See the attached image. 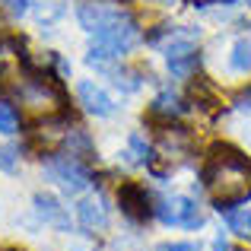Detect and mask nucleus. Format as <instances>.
<instances>
[{
  "label": "nucleus",
  "mask_w": 251,
  "mask_h": 251,
  "mask_svg": "<svg viewBox=\"0 0 251 251\" xmlns=\"http://www.w3.org/2000/svg\"><path fill=\"white\" fill-rule=\"evenodd\" d=\"M203 188L220 207H235V203L248 201L251 162L235 147H213L203 162Z\"/></svg>",
  "instance_id": "obj_1"
},
{
  "label": "nucleus",
  "mask_w": 251,
  "mask_h": 251,
  "mask_svg": "<svg viewBox=\"0 0 251 251\" xmlns=\"http://www.w3.org/2000/svg\"><path fill=\"white\" fill-rule=\"evenodd\" d=\"M16 96L23 102V108L29 115H38V118H54L64 108L61 83L51 74H45V70H25L16 80Z\"/></svg>",
  "instance_id": "obj_2"
},
{
  "label": "nucleus",
  "mask_w": 251,
  "mask_h": 251,
  "mask_svg": "<svg viewBox=\"0 0 251 251\" xmlns=\"http://www.w3.org/2000/svg\"><path fill=\"white\" fill-rule=\"evenodd\" d=\"M92 35H96V42L102 45V48H108L115 57L127 54L134 45H140V29H137V23L124 10H118L115 16H111L102 29H96Z\"/></svg>",
  "instance_id": "obj_3"
},
{
  "label": "nucleus",
  "mask_w": 251,
  "mask_h": 251,
  "mask_svg": "<svg viewBox=\"0 0 251 251\" xmlns=\"http://www.w3.org/2000/svg\"><path fill=\"white\" fill-rule=\"evenodd\" d=\"M156 216L169 226H184V229H201L203 213L197 207V201L191 197H162L156 203Z\"/></svg>",
  "instance_id": "obj_4"
},
{
  "label": "nucleus",
  "mask_w": 251,
  "mask_h": 251,
  "mask_svg": "<svg viewBox=\"0 0 251 251\" xmlns=\"http://www.w3.org/2000/svg\"><path fill=\"white\" fill-rule=\"evenodd\" d=\"M45 172H48L51 181H57L67 194H80V191L89 184V172H86L74 156H51L45 162Z\"/></svg>",
  "instance_id": "obj_5"
},
{
  "label": "nucleus",
  "mask_w": 251,
  "mask_h": 251,
  "mask_svg": "<svg viewBox=\"0 0 251 251\" xmlns=\"http://www.w3.org/2000/svg\"><path fill=\"white\" fill-rule=\"evenodd\" d=\"M191 147H194V140H191V134L184 127H175V124L159 127V137H156L159 156H166V159H184L191 153Z\"/></svg>",
  "instance_id": "obj_6"
},
{
  "label": "nucleus",
  "mask_w": 251,
  "mask_h": 251,
  "mask_svg": "<svg viewBox=\"0 0 251 251\" xmlns=\"http://www.w3.org/2000/svg\"><path fill=\"white\" fill-rule=\"evenodd\" d=\"M118 203H121V210H124V213H127L134 223H143L150 213H153L147 188H143V184H137V181L121 184V191H118Z\"/></svg>",
  "instance_id": "obj_7"
},
{
  "label": "nucleus",
  "mask_w": 251,
  "mask_h": 251,
  "mask_svg": "<svg viewBox=\"0 0 251 251\" xmlns=\"http://www.w3.org/2000/svg\"><path fill=\"white\" fill-rule=\"evenodd\" d=\"M76 96H80V105H83L86 111H89V115H96V118H108V115H115V99H111L99 83H92V80H80V86H76Z\"/></svg>",
  "instance_id": "obj_8"
},
{
  "label": "nucleus",
  "mask_w": 251,
  "mask_h": 251,
  "mask_svg": "<svg viewBox=\"0 0 251 251\" xmlns=\"http://www.w3.org/2000/svg\"><path fill=\"white\" fill-rule=\"evenodd\" d=\"M76 220L89 232H102L108 229V207L102 203V197H80L76 203Z\"/></svg>",
  "instance_id": "obj_9"
},
{
  "label": "nucleus",
  "mask_w": 251,
  "mask_h": 251,
  "mask_svg": "<svg viewBox=\"0 0 251 251\" xmlns=\"http://www.w3.org/2000/svg\"><path fill=\"white\" fill-rule=\"evenodd\" d=\"M35 213L42 216L48 226L61 229V232H70V213L61 207V201L51 194H35Z\"/></svg>",
  "instance_id": "obj_10"
},
{
  "label": "nucleus",
  "mask_w": 251,
  "mask_h": 251,
  "mask_svg": "<svg viewBox=\"0 0 251 251\" xmlns=\"http://www.w3.org/2000/svg\"><path fill=\"white\" fill-rule=\"evenodd\" d=\"M118 10H121V6H115V3H99V0H92V3H80L76 19H80V25L86 32H96V29H102Z\"/></svg>",
  "instance_id": "obj_11"
},
{
  "label": "nucleus",
  "mask_w": 251,
  "mask_h": 251,
  "mask_svg": "<svg viewBox=\"0 0 251 251\" xmlns=\"http://www.w3.org/2000/svg\"><path fill=\"white\" fill-rule=\"evenodd\" d=\"M64 13H67V3H64V0H35V3H32V19H35L38 25H54Z\"/></svg>",
  "instance_id": "obj_12"
},
{
  "label": "nucleus",
  "mask_w": 251,
  "mask_h": 251,
  "mask_svg": "<svg viewBox=\"0 0 251 251\" xmlns=\"http://www.w3.org/2000/svg\"><path fill=\"white\" fill-rule=\"evenodd\" d=\"M229 70L232 74H251V38H235L229 48Z\"/></svg>",
  "instance_id": "obj_13"
},
{
  "label": "nucleus",
  "mask_w": 251,
  "mask_h": 251,
  "mask_svg": "<svg viewBox=\"0 0 251 251\" xmlns=\"http://www.w3.org/2000/svg\"><path fill=\"white\" fill-rule=\"evenodd\" d=\"M226 223L229 229H232L235 235H242V239H251V207H235L226 213Z\"/></svg>",
  "instance_id": "obj_14"
},
{
  "label": "nucleus",
  "mask_w": 251,
  "mask_h": 251,
  "mask_svg": "<svg viewBox=\"0 0 251 251\" xmlns=\"http://www.w3.org/2000/svg\"><path fill=\"white\" fill-rule=\"evenodd\" d=\"M153 111H156V115H166V118H175V115H184V105H181V99H178V96L162 92V96H156Z\"/></svg>",
  "instance_id": "obj_15"
},
{
  "label": "nucleus",
  "mask_w": 251,
  "mask_h": 251,
  "mask_svg": "<svg viewBox=\"0 0 251 251\" xmlns=\"http://www.w3.org/2000/svg\"><path fill=\"white\" fill-rule=\"evenodd\" d=\"M197 64H201V57H197V51L194 54H184V57H169V74L172 76H191L197 70Z\"/></svg>",
  "instance_id": "obj_16"
},
{
  "label": "nucleus",
  "mask_w": 251,
  "mask_h": 251,
  "mask_svg": "<svg viewBox=\"0 0 251 251\" xmlns=\"http://www.w3.org/2000/svg\"><path fill=\"white\" fill-rule=\"evenodd\" d=\"M19 130V118H16V111L10 108V105L0 99V134H16Z\"/></svg>",
  "instance_id": "obj_17"
},
{
  "label": "nucleus",
  "mask_w": 251,
  "mask_h": 251,
  "mask_svg": "<svg viewBox=\"0 0 251 251\" xmlns=\"http://www.w3.org/2000/svg\"><path fill=\"white\" fill-rule=\"evenodd\" d=\"M16 169H19V153H16V147L3 143V147H0V172H16Z\"/></svg>",
  "instance_id": "obj_18"
},
{
  "label": "nucleus",
  "mask_w": 251,
  "mask_h": 251,
  "mask_svg": "<svg viewBox=\"0 0 251 251\" xmlns=\"http://www.w3.org/2000/svg\"><path fill=\"white\" fill-rule=\"evenodd\" d=\"M130 162H147L150 159V147L143 143V137L140 134H130Z\"/></svg>",
  "instance_id": "obj_19"
},
{
  "label": "nucleus",
  "mask_w": 251,
  "mask_h": 251,
  "mask_svg": "<svg viewBox=\"0 0 251 251\" xmlns=\"http://www.w3.org/2000/svg\"><path fill=\"white\" fill-rule=\"evenodd\" d=\"M156 251H201V248L194 242H166V245H159Z\"/></svg>",
  "instance_id": "obj_20"
},
{
  "label": "nucleus",
  "mask_w": 251,
  "mask_h": 251,
  "mask_svg": "<svg viewBox=\"0 0 251 251\" xmlns=\"http://www.w3.org/2000/svg\"><path fill=\"white\" fill-rule=\"evenodd\" d=\"M6 3V10L13 13V16H23L25 10H29V0H3Z\"/></svg>",
  "instance_id": "obj_21"
},
{
  "label": "nucleus",
  "mask_w": 251,
  "mask_h": 251,
  "mask_svg": "<svg viewBox=\"0 0 251 251\" xmlns=\"http://www.w3.org/2000/svg\"><path fill=\"white\" fill-rule=\"evenodd\" d=\"M213 251H229V242H226V235H216V239H213Z\"/></svg>",
  "instance_id": "obj_22"
},
{
  "label": "nucleus",
  "mask_w": 251,
  "mask_h": 251,
  "mask_svg": "<svg viewBox=\"0 0 251 251\" xmlns=\"http://www.w3.org/2000/svg\"><path fill=\"white\" fill-rule=\"evenodd\" d=\"M239 108H251V92H248L245 99H242V105H239Z\"/></svg>",
  "instance_id": "obj_23"
},
{
  "label": "nucleus",
  "mask_w": 251,
  "mask_h": 251,
  "mask_svg": "<svg viewBox=\"0 0 251 251\" xmlns=\"http://www.w3.org/2000/svg\"><path fill=\"white\" fill-rule=\"evenodd\" d=\"M115 251H127V242H118V245H115Z\"/></svg>",
  "instance_id": "obj_24"
},
{
  "label": "nucleus",
  "mask_w": 251,
  "mask_h": 251,
  "mask_svg": "<svg viewBox=\"0 0 251 251\" xmlns=\"http://www.w3.org/2000/svg\"><path fill=\"white\" fill-rule=\"evenodd\" d=\"M6 251H19V248H6Z\"/></svg>",
  "instance_id": "obj_25"
}]
</instances>
